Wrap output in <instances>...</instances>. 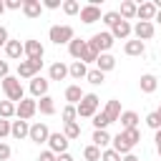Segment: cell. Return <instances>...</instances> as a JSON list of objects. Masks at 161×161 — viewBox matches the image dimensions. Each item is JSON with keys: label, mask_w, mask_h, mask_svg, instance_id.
I'll use <instances>...</instances> for the list:
<instances>
[{"label": "cell", "mask_w": 161, "mask_h": 161, "mask_svg": "<svg viewBox=\"0 0 161 161\" xmlns=\"http://www.w3.org/2000/svg\"><path fill=\"white\" fill-rule=\"evenodd\" d=\"M10 136L13 138H18V141H23V138H28L30 136V123L28 121H13V128H10Z\"/></svg>", "instance_id": "16"}, {"label": "cell", "mask_w": 161, "mask_h": 161, "mask_svg": "<svg viewBox=\"0 0 161 161\" xmlns=\"http://www.w3.org/2000/svg\"><path fill=\"white\" fill-rule=\"evenodd\" d=\"M153 33H156V25L153 23H146V20H138L136 25H133V38L136 40H151L153 38Z\"/></svg>", "instance_id": "8"}, {"label": "cell", "mask_w": 161, "mask_h": 161, "mask_svg": "<svg viewBox=\"0 0 161 161\" xmlns=\"http://www.w3.org/2000/svg\"><path fill=\"white\" fill-rule=\"evenodd\" d=\"M23 45H25V58H28V60H43L45 48L40 45V40H33V38H30V40H25Z\"/></svg>", "instance_id": "10"}, {"label": "cell", "mask_w": 161, "mask_h": 161, "mask_svg": "<svg viewBox=\"0 0 161 161\" xmlns=\"http://www.w3.org/2000/svg\"><path fill=\"white\" fill-rule=\"evenodd\" d=\"M101 153H103V151H101L98 146H93V143L83 148V158H86V161H101Z\"/></svg>", "instance_id": "34"}, {"label": "cell", "mask_w": 161, "mask_h": 161, "mask_svg": "<svg viewBox=\"0 0 161 161\" xmlns=\"http://www.w3.org/2000/svg\"><path fill=\"white\" fill-rule=\"evenodd\" d=\"M10 128H13V121H5V118H0V138L10 136Z\"/></svg>", "instance_id": "43"}, {"label": "cell", "mask_w": 161, "mask_h": 161, "mask_svg": "<svg viewBox=\"0 0 161 161\" xmlns=\"http://www.w3.org/2000/svg\"><path fill=\"white\" fill-rule=\"evenodd\" d=\"M96 68H98L101 73H108V70H113V68H116V58H113L111 53H101V55H98V60H96Z\"/></svg>", "instance_id": "26"}, {"label": "cell", "mask_w": 161, "mask_h": 161, "mask_svg": "<svg viewBox=\"0 0 161 161\" xmlns=\"http://www.w3.org/2000/svg\"><path fill=\"white\" fill-rule=\"evenodd\" d=\"M101 20H103L108 28H113V25L121 20V15H118V10H108V13H103V18H101Z\"/></svg>", "instance_id": "39"}, {"label": "cell", "mask_w": 161, "mask_h": 161, "mask_svg": "<svg viewBox=\"0 0 161 161\" xmlns=\"http://www.w3.org/2000/svg\"><path fill=\"white\" fill-rule=\"evenodd\" d=\"M86 80H88L91 86H103V80H106V73H101L98 68H91V70H88V75H86Z\"/></svg>", "instance_id": "32"}, {"label": "cell", "mask_w": 161, "mask_h": 161, "mask_svg": "<svg viewBox=\"0 0 161 161\" xmlns=\"http://www.w3.org/2000/svg\"><path fill=\"white\" fill-rule=\"evenodd\" d=\"M48 78H50V80H65V78H68V65L60 63V60H55V63L48 68Z\"/></svg>", "instance_id": "19"}, {"label": "cell", "mask_w": 161, "mask_h": 161, "mask_svg": "<svg viewBox=\"0 0 161 161\" xmlns=\"http://www.w3.org/2000/svg\"><path fill=\"white\" fill-rule=\"evenodd\" d=\"M123 53L126 55H131V58H141L143 53H146V45L141 43V40H126V45H123Z\"/></svg>", "instance_id": "18"}, {"label": "cell", "mask_w": 161, "mask_h": 161, "mask_svg": "<svg viewBox=\"0 0 161 161\" xmlns=\"http://www.w3.org/2000/svg\"><path fill=\"white\" fill-rule=\"evenodd\" d=\"M15 106L18 103H13V101H0V118H5V121H10L13 116H15Z\"/></svg>", "instance_id": "31"}, {"label": "cell", "mask_w": 161, "mask_h": 161, "mask_svg": "<svg viewBox=\"0 0 161 161\" xmlns=\"http://www.w3.org/2000/svg\"><path fill=\"white\" fill-rule=\"evenodd\" d=\"M28 138H30L33 143H38V146H40V143H48V138H50V128H48L43 121H38V123L30 126V136H28Z\"/></svg>", "instance_id": "7"}, {"label": "cell", "mask_w": 161, "mask_h": 161, "mask_svg": "<svg viewBox=\"0 0 161 161\" xmlns=\"http://www.w3.org/2000/svg\"><path fill=\"white\" fill-rule=\"evenodd\" d=\"M156 111H158V116H161V106H158V108H156Z\"/></svg>", "instance_id": "56"}, {"label": "cell", "mask_w": 161, "mask_h": 161, "mask_svg": "<svg viewBox=\"0 0 161 161\" xmlns=\"http://www.w3.org/2000/svg\"><path fill=\"white\" fill-rule=\"evenodd\" d=\"M5 55H8L10 60H20V58L25 55V45H23L20 40H10V43L5 45Z\"/></svg>", "instance_id": "17"}, {"label": "cell", "mask_w": 161, "mask_h": 161, "mask_svg": "<svg viewBox=\"0 0 161 161\" xmlns=\"http://www.w3.org/2000/svg\"><path fill=\"white\" fill-rule=\"evenodd\" d=\"M10 153H13V148H10L5 141H0V161H8V158H10Z\"/></svg>", "instance_id": "44"}, {"label": "cell", "mask_w": 161, "mask_h": 161, "mask_svg": "<svg viewBox=\"0 0 161 161\" xmlns=\"http://www.w3.org/2000/svg\"><path fill=\"white\" fill-rule=\"evenodd\" d=\"M123 161H141V158H138L136 153H126V156H123Z\"/></svg>", "instance_id": "51"}, {"label": "cell", "mask_w": 161, "mask_h": 161, "mask_svg": "<svg viewBox=\"0 0 161 161\" xmlns=\"http://www.w3.org/2000/svg\"><path fill=\"white\" fill-rule=\"evenodd\" d=\"M98 55H101V53H98L96 48H91V45H88V50L83 53V58H80V63H86V65H88V63H96V60H98Z\"/></svg>", "instance_id": "40"}, {"label": "cell", "mask_w": 161, "mask_h": 161, "mask_svg": "<svg viewBox=\"0 0 161 161\" xmlns=\"http://www.w3.org/2000/svg\"><path fill=\"white\" fill-rule=\"evenodd\" d=\"M146 126L153 128V131H161V116H158V111H151L146 116Z\"/></svg>", "instance_id": "37"}, {"label": "cell", "mask_w": 161, "mask_h": 161, "mask_svg": "<svg viewBox=\"0 0 161 161\" xmlns=\"http://www.w3.org/2000/svg\"><path fill=\"white\" fill-rule=\"evenodd\" d=\"M91 141H93V146H98L101 151H106V148H108V143L113 141V136H111L106 128H101V131H93V138H91Z\"/></svg>", "instance_id": "25"}, {"label": "cell", "mask_w": 161, "mask_h": 161, "mask_svg": "<svg viewBox=\"0 0 161 161\" xmlns=\"http://www.w3.org/2000/svg\"><path fill=\"white\" fill-rule=\"evenodd\" d=\"M40 13H43V3H40V0H25V3H23V15H25L28 20L40 18Z\"/></svg>", "instance_id": "14"}, {"label": "cell", "mask_w": 161, "mask_h": 161, "mask_svg": "<svg viewBox=\"0 0 161 161\" xmlns=\"http://www.w3.org/2000/svg\"><path fill=\"white\" fill-rule=\"evenodd\" d=\"M111 35H113V38L126 40V38H131V35H133V25H131L128 20H123V18H121V20H118V23L111 28Z\"/></svg>", "instance_id": "13"}, {"label": "cell", "mask_w": 161, "mask_h": 161, "mask_svg": "<svg viewBox=\"0 0 161 161\" xmlns=\"http://www.w3.org/2000/svg\"><path fill=\"white\" fill-rule=\"evenodd\" d=\"M108 126H111V121L106 118V113H103V111H98V113L93 116V128H96V131H101V128H108Z\"/></svg>", "instance_id": "36"}, {"label": "cell", "mask_w": 161, "mask_h": 161, "mask_svg": "<svg viewBox=\"0 0 161 161\" xmlns=\"http://www.w3.org/2000/svg\"><path fill=\"white\" fill-rule=\"evenodd\" d=\"M63 13L65 15H78L80 13V3L78 0H65L63 3Z\"/></svg>", "instance_id": "38"}, {"label": "cell", "mask_w": 161, "mask_h": 161, "mask_svg": "<svg viewBox=\"0 0 161 161\" xmlns=\"http://www.w3.org/2000/svg\"><path fill=\"white\" fill-rule=\"evenodd\" d=\"M68 75H70L73 80H80V78H86V75H88V65H86V63H80V60H73V63L68 65Z\"/></svg>", "instance_id": "27"}, {"label": "cell", "mask_w": 161, "mask_h": 161, "mask_svg": "<svg viewBox=\"0 0 161 161\" xmlns=\"http://www.w3.org/2000/svg\"><path fill=\"white\" fill-rule=\"evenodd\" d=\"M156 146H161V131H156Z\"/></svg>", "instance_id": "52"}, {"label": "cell", "mask_w": 161, "mask_h": 161, "mask_svg": "<svg viewBox=\"0 0 161 161\" xmlns=\"http://www.w3.org/2000/svg\"><path fill=\"white\" fill-rule=\"evenodd\" d=\"M86 50H88V40H83V38H73V40L68 43V53H70V58H75V60H80Z\"/></svg>", "instance_id": "15"}, {"label": "cell", "mask_w": 161, "mask_h": 161, "mask_svg": "<svg viewBox=\"0 0 161 161\" xmlns=\"http://www.w3.org/2000/svg\"><path fill=\"white\" fill-rule=\"evenodd\" d=\"M153 20H156V23H158V25H161V10H158V13H156V18H153Z\"/></svg>", "instance_id": "53"}, {"label": "cell", "mask_w": 161, "mask_h": 161, "mask_svg": "<svg viewBox=\"0 0 161 161\" xmlns=\"http://www.w3.org/2000/svg\"><path fill=\"white\" fill-rule=\"evenodd\" d=\"M40 68H43V60H20L18 63V78H28V80H33L38 73H40Z\"/></svg>", "instance_id": "5"}, {"label": "cell", "mask_w": 161, "mask_h": 161, "mask_svg": "<svg viewBox=\"0 0 161 161\" xmlns=\"http://www.w3.org/2000/svg\"><path fill=\"white\" fill-rule=\"evenodd\" d=\"M118 15H121L123 20H128V23H131V20L138 15V5H136L133 0H123V3H121V10H118Z\"/></svg>", "instance_id": "23"}, {"label": "cell", "mask_w": 161, "mask_h": 161, "mask_svg": "<svg viewBox=\"0 0 161 161\" xmlns=\"http://www.w3.org/2000/svg\"><path fill=\"white\" fill-rule=\"evenodd\" d=\"M111 143H113V151H118L121 156H126V153H131V148H133V146H131V143L126 141V136H123V133H118V136H113V141H111Z\"/></svg>", "instance_id": "29"}, {"label": "cell", "mask_w": 161, "mask_h": 161, "mask_svg": "<svg viewBox=\"0 0 161 161\" xmlns=\"http://www.w3.org/2000/svg\"><path fill=\"white\" fill-rule=\"evenodd\" d=\"M55 161H73V156L65 151V153H58V156H55Z\"/></svg>", "instance_id": "50"}, {"label": "cell", "mask_w": 161, "mask_h": 161, "mask_svg": "<svg viewBox=\"0 0 161 161\" xmlns=\"http://www.w3.org/2000/svg\"><path fill=\"white\" fill-rule=\"evenodd\" d=\"M101 18H103V15H101V8H98V5H91V3H88V5L80 8V20H83L86 25H91V23H96V20H101Z\"/></svg>", "instance_id": "12"}, {"label": "cell", "mask_w": 161, "mask_h": 161, "mask_svg": "<svg viewBox=\"0 0 161 161\" xmlns=\"http://www.w3.org/2000/svg\"><path fill=\"white\" fill-rule=\"evenodd\" d=\"M60 118H63V123H75V118H78V108H75V106H65L63 113H60Z\"/></svg>", "instance_id": "35"}, {"label": "cell", "mask_w": 161, "mask_h": 161, "mask_svg": "<svg viewBox=\"0 0 161 161\" xmlns=\"http://www.w3.org/2000/svg\"><path fill=\"white\" fill-rule=\"evenodd\" d=\"M63 136H65L68 141H73V138H80V126H78V121H75V123H65V128H63Z\"/></svg>", "instance_id": "33"}, {"label": "cell", "mask_w": 161, "mask_h": 161, "mask_svg": "<svg viewBox=\"0 0 161 161\" xmlns=\"http://www.w3.org/2000/svg\"><path fill=\"white\" fill-rule=\"evenodd\" d=\"M35 113H38V101H35V98H23V101L15 106V116H18L20 121H30Z\"/></svg>", "instance_id": "6"}, {"label": "cell", "mask_w": 161, "mask_h": 161, "mask_svg": "<svg viewBox=\"0 0 161 161\" xmlns=\"http://www.w3.org/2000/svg\"><path fill=\"white\" fill-rule=\"evenodd\" d=\"M68 143H70V141H68L63 133H50V138H48V148H50L55 156H58V153H65V151H68Z\"/></svg>", "instance_id": "11"}, {"label": "cell", "mask_w": 161, "mask_h": 161, "mask_svg": "<svg viewBox=\"0 0 161 161\" xmlns=\"http://www.w3.org/2000/svg\"><path fill=\"white\" fill-rule=\"evenodd\" d=\"M98 106H101L98 96H96V93H86L83 101L75 106V108H78V118H93V116L98 113Z\"/></svg>", "instance_id": "2"}, {"label": "cell", "mask_w": 161, "mask_h": 161, "mask_svg": "<svg viewBox=\"0 0 161 161\" xmlns=\"http://www.w3.org/2000/svg\"><path fill=\"white\" fill-rule=\"evenodd\" d=\"M113 43H116V38L111 35V30L96 33V35H91V40H88V45H91V48H96L98 53H108V50L113 48Z\"/></svg>", "instance_id": "4"}, {"label": "cell", "mask_w": 161, "mask_h": 161, "mask_svg": "<svg viewBox=\"0 0 161 161\" xmlns=\"http://www.w3.org/2000/svg\"><path fill=\"white\" fill-rule=\"evenodd\" d=\"M138 88H141V93H153L158 88V78L153 73H143L141 80H138Z\"/></svg>", "instance_id": "20"}, {"label": "cell", "mask_w": 161, "mask_h": 161, "mask_svg": "<svg viewBox=\"0 0 161 161\" xmlns=\"http://www.w3.org/2000/svg\"><path fill=\"white\" fill-rule=\"evenodd\" d=\"M10 43V35H8V28L5 25H0V48H5Z\"/></svg>", "instance_id": "46"}, {"label": "cell", "mask_w": 161, "mask_h": 161, "mask_svg": "<svg viewBox=\"0 0 161 161\" xmlns=\"http://www.w3.org/2000/svg\"><path fill=\"white\" fill-rule=\"evenodd\" d=\"M156 151H158V156H161V146H156Z\"/></svg>", "instance_id": "55"}, {"label": "cell", "mask_w": 161, "mask_h": 161, "mask_svg": "<svg viewBox=\"0 0 161 161\" xmlns=\"http://www.w3.org/2000/svg\"><path fill=\"white\" fill-rule=\"evenodd\" d=\"M121 133L126 136V141H128L131 146H136V143L141 141V131H138V128H131V131H121Z\"/></svg>", "instance_id": "41"}, {"label": "cell", "mask_w": 161, "mask_h": 161, "mask_svg": "<svg viewBox=\"0 0 161 161\" xmlns=\"http://www.w3.org/2000/svg\"><path fill=\"white\" fill-rule=\"evenodd\" d=\"M103 113H106V118H108L111 123H113V121H118V118H121V113H123V111H121V101H118V98H111V101L106 103Z\"/></svg>", "instance_id": "21"}, {"label": "cell", "mask_w": 161, "mask_h": 161, "mask_svg": "<svg viewBox=\"0 0 161 161\" xmlns=\"http://www.w3.org/2000/svg\"><path fill=\"white\" fill-rule=\"evenodd\" d=\"M38 161H55V153L48 148V151H40V156H38Z\"/></svg>", "instance_id": "48"}, {"label": "cell", "mask_w": 161, "mask_h": 161, "mask_svg": "<svg viewBox=\"0 0 161 161\" xmlns=\"http://www.w3.org/2000/svg\"><path fill=\"white\" fill-rule=\"evenodd\" d=\"M10 75V65H8V60H0V80H5Z\"/></svg>", "instance_id": "47"}, {"label": "cell", "mask_w": 161, "mask_h": 161, "mask_svg": "<svg viewBox=\"0 0 161 161\" xmlns=\"http://www.w3.org/2000/svg\"><path fill=\"white\" fill-rule=\"evenodd\" d=\"M3 93H5V98L13 101V103H20V101L25 98V91H23V83H20L18 75H8V78L3 80Z\"/></svg>", "instance_id": "1"}, {"label": "cell", "mask_w": 161, "mask_h": 161, "mask_svg": "<svg viewBox=\"0 0 161 161\" xmlns=\"http://www.w3.org/2000/svg\"><path fill=\"white\" fill-rule=\"evenodd\" d=\"M5 10H8V8H5V3H3V0H0V15H3V13H5Z\"/></svg>", "instance_id": "54"}, {"label": "cell", "mask_w": 161, "mask_h": 161, "mask_svg": "<svg viewBox=\"0 0 161 161\" xmlns=\"http://www.w3.org/2000/svg\"><path fill=\"white\" fill-rule=\"evenodd\" d=\"M48 86H50V80H45L43 75H35V78L30 80V98L40 101L43 96H48Z\"/></svg>", "instance_id": "9"}, {"label": "cell", "mask_w": 161, "mask_h": 161, "mask_svg": "<svg viewBox=\"0 0 161 161\" xmlns=\"http://www.w3.org/2000/svg\"><path fill=\"white\" fill-rule=\"evenodd\" d=\"M118 123H121V131H131V128L138 126V113L136 111H123L121 118H118Z\"/></svg>", "instance_id": "22"}, {"label": "cell", "mask_w": 161, "mask_h": 161, "mask_svg": "<svg viewBox=\"0 0 161 161\" xmlns=\"http://www.w3.org/2000/svg\"><path fill=\"white\" fill-rule=\"evenodd\" d=\"M83 96H86V93H83L80 86H75V83L65 88V101H68V106H78V103L83 101Z\"/></svg>", "instance_id": "28"}, {"label": "cell", "mask_w": 161, "mask_h": 161, "mask_svg": "<svg viewBox=\"0 0 161 161\" xmlns=\"http://www.w3.org/2000/svg\"><path fill=\"white\" fill-rule=\"evenodd\" d=\"M48 38H50V43H55V45H68V43L75 38V33H73L70 25H53V28L48 30Z\"/></svg>", "instance_id": "3"}, {"label": "cell", "mask_w": 161, "mask_h": 161, "mask_svg": "<svg viewBox=\"0 0 161 161\" xmlns=\"http://www.w3.org/2000/svg\"><path fill=\"white\" fill-rule=\"evenodd\" d=\"M43 8H48V10H58V8H60V0H43Z\"/></svg>", "instance_id": "49"}, {"label": "cell", "mask_w": 161, "mask_h": 161, "mask_svg": "<svg viewBox=\"0 0 161 161\" xmlns=\"http://www.w3.org/2000/svg\"><path fill=\"white\" fill-rule=\"evenodd\" d=\"M23 3L25 0H5V8L8 10H23Z\"/></svg>", "instance_id": "45"}, {"label": "cell", "mask_w": 161, "mask_h": 161, "mask_svg": "<svg viewBox=\"0 0 161 161\" xmlns=\"http://www.w3.org/2000/svg\"><path fill=\"white\" fill-rule=\"evenodd\" d=\"M38 111H40L43 116H53V113H55V103H53V98H50V96H43V98L38 101Z\"/></svg>", "instance_id": "30"}, {"label": "cell", "mask_w": 161, "mask_h": 161, "mask_svg": "<svg viewBox=\"0 0 161 161\" xmlns=\"http://www.w3.org/2000/svg\"><path fill=\"white\" fill-rule=\"evenodd\" d=\"M101 161H123V156H121L118 151H113V148H106V151L101 153Z\"/></svg>", "instance_id": "42"}, {"label": "cell", "mask_w": 161, "mask_h": 161, "mask_svg": "<svg viewBox=\"0 0 161 161\" xmlns=\"http://www.w3.org/2000/svg\"><path fill=\"white\" fill-rule=\"evenodd\" d=\"M156 13H158V10H156V5H153V3H141V5H138V15H136V18H138V20H146V23H153Z\"/></svg>", "instance_id": "24"}]
</instances>
